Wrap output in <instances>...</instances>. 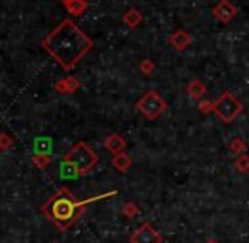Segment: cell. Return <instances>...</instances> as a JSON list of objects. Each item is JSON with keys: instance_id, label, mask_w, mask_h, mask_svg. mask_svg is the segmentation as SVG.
Instances as JSON below:
<instances>
[{"instance_id": "30bf717a", "label": "cell", "mask_w": 249, "mask_h": 243, "mask_svg": "<svg viewBox=\"0 0 249 243\" xmlns=\"http://www.w3.org/2000/svg\"><path fill=\"white\" fill-rule=\"evenodd\" d=\"M124 146H126V141L116 133L109 134V136L104 140V148H106L111 155H118V153H121V151H124Z\"/></svg>"}, {"instance_id": "3957f363", "label": "cell", "mask_w": 249, "mask_h": 243, "mask_svg": "<svg viewBox=\"0 0 249 243\" xmlns=\"http://www.w3.org/2000/svg\"><path fill=\"white\" fill-rule=\"evenodd\" d=\"M63 158L72 162V163L79 168L82 175H87L89 172H92L94 168H96L97 162H99V157H97L96 151H94L87 143H84V141H79V143L73 145L72 150H70Z\"/></svg>"}, {"instance_id": "e0dca14e", "label": "cell", "mask_w": 249, "mask_h": 243, "mask_svg": "<svg viewBox=\"0 0 249 243\" xmlns=\"http://www.w3.org/2000/svg\"><path fill=\"white\" fill-rule=\"evenodd\" d=\"M234 167H235V170L241 172V174L249 172V157H248V155H246V153L239 155L237 160H235V163H234Z\"/></svg>"}, {"instance_id": "5bb4252c", "label": "cell", "mask_w": 249, "mask_h": 243, "mask_svg": "<svg viewBox=\"0 0 249 243\" xmlns=\"http://www.w3.org/2000/svg\"><path fill=\"white\" fill-rule=\"evenodd\" d=\"M53 148V138L52 136H38L35 138V153L50 155Z\"/></svg>"}, {"instance_id": "603a6c76", "label": "cell", "mask_w": 249, "mask_h": 243, "mask_svg": "<svg viewBox=\"0 0 249 243\" xmlns=\"http://www.w3.org/2000/svg\"><path fill=\"white\" fill-rule=\"evenodd\" d=\"M12 143H14V141L9 138V134H2V136H0V148H2V150H9V146H11Z\"/></svg>"}, {"instance_id": "8fae6325", "label": "cell", "mask_w": 249, "mask_h": 243, "mask_svg": "<svg viewBox=\"0 0 249 243\" xmlns=\"http://www.w3.org/2000/svg\"><path fill=\"white\" fill-rule=\"evenodd\" d=\"M80 87V82L75 79V77H67V79H62L58 82H55V90L60 94H72L75 92Z\"/></svg>"}, {"instance_id": "5b68a950", "label": "cell", "mask_w": 249, "mask_h": 243, "mask_svg": "<svg viewBox=\"0 0 249 243\" xmlns=\"http://www.w3.org/2000/svg\"><path fill=\"white\" fill-rule=\"evenodd\" d=\"M135 109L139 111L145 119L156 121L157 117L167 109V102L160 97L159 92L150 90V92H147L145 96H142V99L137 102Z\"/></svg>"}, {"instance_id": "8992f818", "label": "cell", "mask_w": 249, "mask_h": 243, "mask_svg": "<svg viewBox=\"0 0 249 243\" xmlns=\"http://www.w3.org/2000/svg\"><path fill=\"white\" fill-rule=\"evenodd\" d=\"M130 243H162V236L150 223H143L130 236Z\"/></svg>"}, {"instance_id": "d4e9b609", "label": "cell", "mask_w": 249, "mask_h": 243, "mask_svg": "<svg viewBox=\"0 0 249 243\" xmlns=\"http://www.w3.org/2000/svg\"><path fill=\"white\" fill-rule=\"evenodd\" d=\"M207 243H217V242H215V240H208Z\"/></svg>"}, {"instance_id": "277c9868", "label": "cell", "mask_w": 249, "mask_h": 243, "mask_svg": "<svg viewBox=\"0 0 249 243\" xmlns=\"http://www.w3.org/2000/svg\"><path fill=\"white\" fill-rule=\"evenodd\" d=\"M241 113H242V104L231 92L222 94L213 107V114L225 124H231Z\"/></svg>"}, {"instance_id": "9c48e42d", "label": "cell", "mask_w": 249, "mask_h": 243, "mask_svg": "<svg viewBox=\"0 0 249 243\" xmlns=\"http://www.w3.org/2000/svg\"><path fill=\"white\" fill-rule=\"evenodd\" d=\"M58 174H60V178H63V180H77V178L82 175L79 168H77L75 165L72 163V162L65 160V158L60 162Z\"/></svg>"}, {"instance_id": "44dd1931", "label": "cell", "mask_w": 249, "mask_h": 243, "mask_svg": "<svg viewBox=\"0 0 249 243\" xmlns=\"http://www.w3.org/2000/svg\"><path fill=\"white\" fill-rule=\"evenodd\" d=\"M123 214L126 216V218H133V216L139 214V208H137L133 202H128V204L123 208Z\"/></svg>"}, {"instance_id": "6da1fadb", "label": "cell", "mask_w": 249, "mask_h": 243, "mask_svg": "<svg viewBox=\"0 0 249 243\" xmlns=\"http://www.w3.org/2000/svg\"><path fill=\"white\" fill-rule=\"evenodd\" d=\"M41 46L65 72H70L94 48V41L72 19H63L43 39Z\"/></svg>"}, {"instance_id": "d6986e66", "label": "cell", "mask_w": 249, "mask_h": 243, "mask_svg": "<svg viewBox=\"0 0 249 243\" xmlns=\"http://www.w3.org/2000/svg\"><path fill=\"white\" fill-rule=\"evenodd\" d=\"M33 162L38 168H46L50 165V155H41V153H35L33 155Z\"/></svg>"}, {"instance_id": "7402d4cb", "label": "cell", "mask_w": 249, "mask_h": 243, "mask_svg": "<svg viewBox=\"0 0 249 243\" xmlns=\"http://www.w3.org/2000/svg\"><path fill=\"white\" fill-rule=\"evenodd\" d=\"M198 107H200V113H203V114H210V113H213L215 102H210V100H200V104H198Z\"/></svg>"}, {"instance_id": "7a4b0ae2", "label": "cell", "mask_w": 249, "mask_h": 243, "mask_svg": "<svg viewBox=\"0 0 249 243\" xmlns=\"http://www.w3.org/2000/svg\"><path fill=\"white\" fill-rule=\"evenodd\" d=\"M86 202H80L67 187H62L43 204L41 211L50 221H53L62 231L72 226L86 211Z\"/></svg>"}, {"instance_id": "ffe728a7", "label": "cell", "mask_w": 249, "mask_h": 243, "mask_svg": "<svg viewBox=\"0 0 249 243\" xmlns=\"http://www.w3.org/2000/svg\"><path fill=\"white\" fill-rule=\"evenodd\" d=\"M139 68H140V72H142L143 75H152L154 68H156V65H154V62L150 58H143L142 62H140Z\"/></svg>"}, {"instance_id": "7c38bea8", "label": "cell", "mask_w": 249, "mask_h": 243, "mask_svg": "<svg viewBox=\"0 0 249 243\" xmlns=\"http://www.w3.org/2000/svg\"><path fill=\"white\" fill-rule=\"evenodd\" d=\"M186 94L191 97V99L195 100H201L205 97V94H207V87H205V83L201 82V80L195 79L191 80L190 83H188L186 87Z\"/></svg>"}, {"instance_id": "52a82bcc", "label": "cell", "mask_w": 249, "mask_h": 243, "mask_svg": "<svg viewBox=\"0 0 249 243\" xmlns=\"http://www.w3.org/2000/svg\"><path fill=\"white\" fill-rule=\"evenodd\" d=\"M212 14H213V17L217 19L218 22L229 24V22L235 17V14H237V9H235L229 0H220V2L212 9Z\"/></svg>"}, {"instance_id": "cb8c5ba5", "label": "cell", "mask_w": 249, "mask_h": 243, "mask_svg": "<svg viewBox=\"0 0 249 243\" xmlns=\"http://www.w3.org/2000/svg\"><path fill=\"white\" fill-rule=\"evenodd\" d=\"M60 2H62V4H63V5H65V4H67V2H69V0H60Z\"/></svg>"}, {"instance_id": "4fadbf2b", "label": "cell", "mask_w": 249, "mask_h": 243, "mask_svg": "<svg viewBox=\"0 0 249 243\" xmlns=\"http://www.w3.org/2000/svg\"><path fill=\"white\" fill-rule=\"evenodd\" d=\"M143 21V16L140 11H137V9H128V11L123 14V24H126L128 28L135 29L137 26H140Z\"/></svg>"}, {"instance_id": "9a60e30c", "label": "cell", "mask_w": 249, "mask_h": 243, "mask_svg": "<svg viewBox=\"0 0 249 243\" xmlns=\"http://www.w3.org/2000/svg\"><path fill=\"white\" fill-rule=\"evenodd\" d=\"M111 163H113V167L118 172H128L130 167H132V158L124 153V151H121L118 155H113V162Z\"/></svg>"}, {"instance_id": "2e32d148", "label": "cell", "mask_w": 249, "mask_h": 243, "mask_svg": "<svg viewBox=\"0 0 249 243\" xmlns=\"http://www.w3.org/2000/svg\"><path fill=\"white\" fill-rule=\"evenodd\" d=\"M65 9L72 16H82L89 9V2L87 0H69L65 4Z\"/></svg>"}, {"instance_id": "ac0fdd59", "label": "cell", "mask_w": 249, "mask_h": 243, "mask_svg": "<svg viewBox=\"0 0 249 243\" xmlns=\"http://www.w3.org/2000/svg\"><path fill=\"white\" fill-rule=\"evenodd\" d=\"M229 148H231V153L234 155H242L246 150V143L241 140V138H235V140H232V143L229 145Z\"/></svg>"}, {"instance_id": "ba28073f", "label": "cell", "mask_w": 249, "mask_h": 243, "mask_svg": "<svg viewBox=\"0 0 249 243\" xmlns=\"http://www.w3.org/2000/svg\"><path fill=\"white\" fill-rule=\"evenodd\" d=\"M169 45L174 49H178V51H184L191 45V36L186 31H183V29H178V31H174L169 36Z\"/></svg>"}]
</instances>
